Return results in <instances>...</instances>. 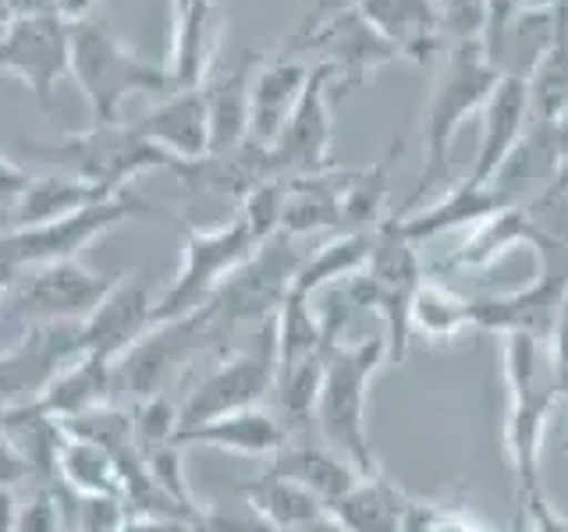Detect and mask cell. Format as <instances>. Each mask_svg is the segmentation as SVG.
I'll return each mask as SVG.
<instances>
[{"label": "cell", "mask_w": 568, "mask_h": 532, "mask_svg": "<svg viewBox=\"0 0 568 532\" xmlns=\"http://www.w3.org/2000/svg\"><path fill=\"white\" fill-rule=\"evenodd\" d=\"M501 372L508 390L505 408V454L519 490V511L544 493L540 483V443L544 426L561 401L555 362L544 337L505 334L501 337Z\"/></svg>", "instance_id": "1"}, {"label": "cell", "mask_w": 568, "mask_h": 532, "mask_svg": "<svg viewBox=\"0 0 568 532\" xmlns=\"http://www.w3.org/2000/svg\"><path fill=\"white\" fill-rule=\"evenodd\" d=\"M497 82H501V71L487 61L479 40H458L448 43V50H440L434 89L430 100H426V117H423V174L416 182L413 200H405L402 213L413 209L416 200H423L426 192H434L437 182L448 177L452 142L458 129L476 111H484V103L490 100Z\"/></svg>", "instance_id": "2"}, {"label": "cell", "mask_w": 568, "mask_h": 532, "mask_svg": "<svg viewBox=\"0 0 568 532\" xmlns=\"http://www.w3.org/2000/svg\"><path fill=\"white\" fill-rule=\"evenodd\" d=\"M387 362V334L363 337L355 345H334L327 351L324 383L316 395V426L331 451L352 461L363 475H377L381 466L373 458L366 433V395L377 369Z\"/></svg>", "instance_id": "3"}, {"label": "cell", "mask_w": 568, "mask_h": 532, "mask_svg": "<svg viewBox=\"0 0 568 532\" xmlns=\"http://www.w3.org/2000/svg\"><path fill=\"white\" fill-rule=\"evenodd\" d=\"M71 75L79 79L89 100L93 124H118L121 103L129 96L178 93L168 64L146 61L118 32H111L103 22H93V18L71 22Z\"/></svg>", "instance_id": "4"}, {"label": "cell", "mask_w": 568, "mask_h": 532, "mask_svg": "<svg viewBox=\"0 0 568 532\" xmlns=\"http://www.w3.org/2000/svg\"><path fill=\"white\" fill-rule=\"evenodd\" d=\"M284 53H316L313 61L331 68V100L348 96L352 89L377 79V71L398 64L402 53L373 29L359 4H334L327 11H313L302 29L288 40Z\"/></svg>", "instance_id": "5"}, {"label": "cell", "mask_w": 568, "mask_h": 532, "mask_svg": "<svg viewBox=\"0 0 568 532\" xmlns=\"http://www.w3.org/2000/svg\"><path fill=\"white\" fill-rule=\"evenodd\" d=\"M142 213H153L150 200H139L135 192H121L111 200L93 203L64 221L50 224H29V227H4L0 231V280L14 284L18 274L32 270V266H47L58 259H75L82 248Z\"/></svg>", "instance_id": "6"}, {"label": "cell", "mask_w": 568, "mask_h": 532, "mask_svg": "<svg viewBox=\"0 0 568 532\" xmlns=\"http://www.w3.org/2000/svg\"><path fill=\"white\" fill-rule=\"evenodd\" d=\"M277 377V330L274 316L263 319V337L256 351L224 355L203 372L182 377V401H178V430L200 426L242 408H256L263 398H271Z\"/></svg>", "instance_id": "7"}, {"label": "cell", "mask_w": 568, "mask_h": 532, "mask_svg": "<svg viewBox=\"0 0 568 532\" xmlns=\"http://www.w3.org/2000/svg\"><path fill=\"white\" fill-rule=\"evenodd\" d=\"M260 242L242 217H231L217 227H189L182 238V270L171 288L156 298V324L195 313L213 298V291L253 256Z\"/></svg>", "instance_id": "8"}, {"label": "cell", "mask_w": 568, "mask_h": 532, "mask_svg": "<svg viewBox=\"0 0 568 532\" xmlns=\"http://www.w3.org/2000/svg\"><path fill=\"white\" fill-rule=\"evenodd\" d=\"M302 259H306V248H298V238L288 231H277L274 238L260 242L256 253L206 301L221 330L271 319L281 309V301L288 298Z\"/></svg>", "instance_id": "9"}, {"label": "cell", "mask_w": 568, "mask_h": 532, "mask_svg": "<svg viewBox=\"0 0 568 532\" xmlns=\"http://www.w3.org/2000/svg\"><path fill=\"white\" fill-rule=\"evenodd\" d=\"M118 277H103L79 259H58L18 274L4 306L26 327L40 324H85L111 295Z\"/></svg>", "instance_id": "10"}, {"label": "cell", "mask_w": 568, "mask_h": 532, "mask_svg": "<svg viewBox=\"0 0 568 532\" xmlns=\"http://www.w3.org/2000/svg\"><path fill=\"white\" fill-rule=\"evenodd\" d=\"M53 153H61L68 160L71 174L85 177L106 192H129V185L139 174L171 167L178 171L185 160L171 156L168 150H160L156 142H150L135 124H89L85 132H71L68 142H61Z\"/></svg>", "instance_id": "11"}, {"label": "cell", "mask_w": 568, "mask_h": 532, "mask_svg": "<svg viewBox=\"0 0 568 532\" xmlns=\"http://www.w3.org/2000/svg\"><path fill=\"white\" fill-rule=\"evenodd\" d=\"M0 71L22 79L50 117L58 82L71 71V22L61 14L11 18L0 29Z\"/></svg>", "instance_id": "12"}, {"label": "cell", "mask_w": 568, "mask_h": 532, "mask_svg": "<svg viewBox=\"0 0 568 532\" xmlns=\"http://www.w3.org/2000/svg\"><path fill=\"white\" fill-rule=\"evenodd\" d=\"M331 68L313 61L310 82L302 89L292 117L284 121L274 146L266 150L271 177H306L331 171Z\"/></svg>", "instance_id": "13"}, {"label": "cell", "mask_w": 568, "mask_h": 532, "mask_svg": "<svg viewBox=\"0 0 568 532\" xmlns=\"http://www.w3.org/2000/svg\"><path fill=\"white\" fill-rule=\"evenodd\" d=\"M82 351L79 324H40L26 327L22 341L0 351V416L8 408L29 405L43 387Z\"/></svg>", "instance_id": "14"}, {"label": "cell", "mask_w": 568, "mask_h": 532, "mask_svg": "<svg viewBox=\"0 0 568 532\" xmlns=\"http://www.w3.org/2000/svg\"><path fill=\"white\" fill-rule=\"evenodd\" d=\"M156 327V295L142 277L121 274L97 313L79 324V355H97L103 362H118L142 337Z\"/></svg>", "instance_id": "15"}, {"label": "cell", "mask_w": 568, "mask_h": 532, "mask_svg": "<svg viewBox=\"0 0 568 532\" xmlns=\"http://www.w3.org/2000/svg\"><path fill=\"white\" fill-rule=\"evenodd\" d=\"M532 124L529 111V89L526 79H511L501 75V82L494 85L490 100L479 111V150H476V164L469 171L473 182L479 185H494L497 171L511 156V150L519 146V139Z\"/></svg>", "instance_id": "16"}, {"label": "cell", "mask_w": 568, "mask_h": 532, "mask_svg": "<svg viewBox=\"0 0 568 532\" xmlns=\"http://www.w3.org/2000/svg\"><path fill=\"white\" fill-rule=\"evenodd\" d=\"M288 430L281 426V419L271 408H242V412H227L217 419H206L200 426H189V430L174 433V448H217L227 454H242V458H274L284 451L288 443Z\"/></svg>", "instance_id": "17"}, {"label": "cell", "mask_w": 568, "mask_h": 532, "mask_svg": "<svg viewBox=\"0 0 568 532\" xmlns=\"http://www.w3.org/2000/svg\"><path fill=\"white\" fill-rule=\"evenodd\" d=\"M313 61H302L295 53H281L274 61H263L253 79L248 96V142L260 150H271L281 135L284 121L292 117L302 89L310 82Z\"/></svg>", "instance_id": "18"}, {"label": "cell", "mask_w": 568, "mask_h": 532, "mask_svg": "<svg viewBox=\"0 0 568 532\" xmlns=\"http://www.w3.org/2000/svg\"><path fill=\"white\" fill-rule=\"evenodd\" d=\"M224 35V8L221 0H192L189 8L174 11V43L168 71L174 89H195L210 79Z\"/></svg>", "instance_id": "19"}, {"label": "cell", "mask_w": 568, "mask_h": 532, "mask_svg": "<svg viewBox=\"0 0 568 532\" xmlns=\"http://www.w3.org/2000/svg\"><path fill=\"white\" fill-rule=\"evenodd\" d=\"M384 40L402 53V61L426 64L440 53L444 22L434 0H355Z\"/></svg>", "instance_id": "20"}, {"label": "cell", "mask_w": 568, "mask_h": 532, "mask_svg": "<svg viewBox=\"0 0 568 532\" xmlns=\"http://www.w3.org/2000/svg\"><path fill=\"white\" fill-rule=\"evenodd\" d=\"M505 206H511L505 192H497L494 185H479L473 177H462V182L444 192L437 203L423 206L416 213H402V217L395 213V221L402 227V235L419 245L437 235H448L455 227H476L479 221L494 217V213Z\"/></svg>", "instance_id": "21"}, {"label": "cell", "mask_w": 568, "mask_h": 532, "mask_svg": "<svg viewBox=\"0 0 568 532\" xmlns=\"http://www.w3.org/2000/svg\"><path fill=\"white\" fill-rule=\"evenodd\" d=\"M135 129L168 150L178 160H203L210 153V114H206V93L203 85L178 89L146 117L135 121Z\"/></svg>", "instance_id": "22"}, {"label": "cell", "mask_w": 568, "mask_h": 532, "mask_svg": "<svg viewBox=\"0 0 568 532\" xmlns=\"http://www.w3.org/2000/svg\"><path fill=\"white\" fill-rule=\"evenodd\" d=\"M544 231L537 227V221L529 217L526 206L511 203L505 209H497L494 217L479 221L469 238L462 242L452 256L440 259V270H458V274H479L494 266L497 259H505L508 253L523 245H544Z\"/></svg>", "instance_id": "23"}, {"label": "cell", "mask_w": 568, "mask_h": 532, "mask_svg": "<svg viewBox=\"0 0 568 532\" xmlns=\"http://www.w3.org/2000/svg\"><path fill=\"white\" fill-rule=\"evenodd\" d=\"M260 64H263L260 53H245L231 71L203 82L206 114H210V153L206 156L235 153L248 142V96H253V79Z\"/></svg>", "instance_id": "24"}, {"label": "cell", "mask_w": 568, "mask_h": 532, "mask_svg": "<svg viewBox=\"0 0 568 532\" xmlns=\"http://www.w3.org/2000/svg\"><path fill=\"white\" fill-rule=\"evenodd\" d=\"M114 395H118L114 362H103L97 355H75V359L43 387V395L36 401H40L58 422H68L75 416L93 412V408L118 405Z\"/></svg>", "instance_id": "25"}, {"label": "cell", "mask_w": 568, "mask_h": 532, "mask_svg": "<svg viewBox=\"0 0 568 532\" xmlns=\"http://www.w3.org/2000/svg\"><path fill=\"white\" fill-rule=\"evenodd\" d=\"M271 472L292 479V483H298L302 490H310L324 508L331 501H337L342 493H348L363 479V472L355 469L352 461L331 451L327 443H310V440L284 443V451H277L271 458Z\"/></svg>", "instance_id": "26"}, {"label": "cell", "mask_w": 568, "mask_h": 532, "mask_svg": "<svg viewBox=\"0 0 568 532\" xmlns=\"http://www.w3.org/2000/svg\"><path fill=\"white\" fill-rule=\"evenodd\" d=\"M345 532H405L408 497L384 472L363 475L348 493L324 508Z\"/></svg>", "instance_id": "27"}, {"label": "cell", "mask_w": 568, "mask_h": 532, "mask_svg": "<svg viewBox=\"0 0 568 532\" xmlns=\"http://www.w3.org/2000/svg\"><path fill=\"white\" fill-rule=\"evenodd\" d=\"M114 192H106L93 182H85L79 174H47L32 177L26 192L18 195L14 209L8 213V227H29V224H50L64 221L71 213H79L93 203L111 200ZM121 195V192H118Z\"/></svg>", "instance_id": "28"}, {"label": "cell", "mask_w": 568, "mask_h": 532, "mask_svg": "<svg viewBox=\"0 0 568 532\" xmlns=\"http://www.w3.org/2000/svg\"><path fill=\"white\" fill-rule=\"evenodd\" d=\"M369 248H373L369 231H342V235H334L331 242L320 245L316 253H306V259H302L298 274L292 280V291L316 298L324 288L359 277L369 263Z\"/></svg>", "instance_id": "29"}, {"label": "cell", "mask_w": 568, "mask_h": 532, "mask_svg": "<svg viewBox=\"0 0 568 532\" xmlns=\"http://www.w3.org/2000/svg\"><path fill=\"white\" fill-rule=\"evenodd\" d=\"M473 324V298L452 291L444 280L423 277V284L408 306V334H419L426 345H452Z\"/></svg>", "instance_id": "30"}, {"label": "cell", "mask_w": 568, "mask_h": 532, "mask_svg": "<svg viewBox=\"0 0 568 532\" xmlns=\"http://www.w3.org/2000/svg\"><path fill=\"white\" fill-rule=\"evenodd\" d=\"M558 164H561V150H558L555 124L532 121L526 135L519 139V146L511 150V156L501 164V171H497L494 188L505 195H508V188H540V185L550 188L555 185Z\"/></svg>", "instance_id": "31"}, {"label": "cell", "mask_w": 568, "mask_h": 532, "mask_svg": "<svg viewBox=\"0 0 568 532\" xmlns=\"http://www.w3.org/2000/svg\"><path fill=\"white\" fill-rule=\"evenodd\" d=\"M58 483L82 497H121V469L114 454L93 440L64 433L58 448Z\"/></svg>", "instance_id": "32"}, {"label": "cell", "mask_w": 568, "mask_h": 532, "mask_svg": "<svg viewBox=\"0 0 568 532\" xmlns=\"http://www.w3.org/2000/svg\"><path fill=\"white\" fill-rule=\"evenodd\" d=\"M327 351L306 355V359H292V362H277L271 395H274V416L281 419L284 430H288V437L302 433L313 422L316 395H320V383H324Z\"/></svg>", "instance_id": "33"}, {"label": "cell", "mask_w": 568, "mask_h": 532, "mask_svg": "<svg viewBox=\"0 0 568 532\" xmlns=\"http://www.w3.org/2000/svg\"><path fill=\"white\" fill-rule=\"evenodd\" d=\"M239 497L248 508H256L266 522H274L281 532H292L306 522H316L320 514H327L324 504H320L310 490H302L298 483H292V479H284L271 469H266L260 479L242 483Z\"/></svg>", "instance_id": "34"}, {"label": "cell", "mask_w": 568, "mask_h": 532, "mask_svg": "<svg viewBox=\"0 0 568 532\" xmlns=\"http://www.w3.org/2000/svg\"><path fill=\"white\" fill-rule=\"evenodd\" d=\"M532 121H555L568 106V11L561 4L558 32L526 79Z\"/></svg>", "instance_id": "35"}, {"label": "cell", "mask_w": 568, "mask_h": 532, "mask_svg": "<svg viewBox=\"0 0 568 532\" xmlns=\"http://www.w3.org/2000/svg\"><path fill=\"white\" fill-rule=\"evenodd\" d=\"M398 153H402V139L390 146L384 160H377V164L355 167L352 185L342 203V231H373L381 221H387L384 206H387V188H390V164H395Z\"/></svg>", "instance_id": "36"}, {"label": "cell", "mask_w": 568, "mask_h": 532, "mask_svg": "<svg viewBox=\"0 0 568 532\" xmlns=\"http://www.w3.org/2000/svg\"><path fill=\"white\" fill-rule=\"evenodd\" d=\"M405 532H497L466 504L448 501H413L408 497L405 511Z\"/></svg>", "instance_id": "37"}, {"label": "cell", "mask_w": 568, "mask_h": 532, "mask_svg": "<svg viewBox=\"0 0 568 532\" xmlns=\"http://www.w3.org/2000/svg\"><path fill=\"white\" fill-rule=\"evenodd\" d=\"M284 203H288V185H284V177H266V182H260L256 188H248L242 195L239 217L248 224L256 242H266L281 231Z\"/></svg>", "instance_id": "38"}, {"label": "cell", "mask_w": 568, "mask_h": 532, "mask_svg": "<svg viewBox=\"0 0 568 532\" xmlns=\"http://www.w3.org/2000/svg\"><path fill=\"white\" fill-rule=\"evenodd\" d=\"M200 525L206 532H281L274 522H266L256 508H248L242 497L206 504L200 511Z\"/></svg>", "instance_id": "39"}, {"label": "cell", "mask_w": 568, "mask_h": 532, "mask_svg": "<svg viewBox=\"0 0 568 532\" xmlns=\"http://www.w3.org/2000/svg\"><path fill=\"white\" fill-rule=\"evenodd\" d=\"M440 8V22H444V40L458 43V40H479L487 25V0H434Z\"/></svg>", "instance_id": "40"}, {"label": "cell", "mask_w": 568, "mask_h": 532, "mask_svg": "<svg viewBox=\"0 0 568 532\" xmlns=\"http://www.w3.org/2000/svg\"><path fill=\"white\" fill-rule=\"evenodd\" d=\"M14 532H61V508L53 487H36L26 504H18Z\"/></svg>", "instance_id": "41"}, {"label": "cell", "mask_w": 568, "mask_h": 532, "mask_svg": "<svg viewBox=\"0 0 568 532\" xmlns=\"http://www.w3.org/2000/svg\"><path fill=\"white\" fill-rule=\"evenodd\" d=\"M532 525V532H568V519L565 514L547 501V493H540L537 501H529L523 511H519V519H515V529L511 532H523V525Z\"/></svg>", "instance_id": "42"}, {"label": "cell", "mask_w": 568, "mask_h": 532, "mask_svg": "<svg viewBox=\"0 0 568 532\" xmlns=\"http://www.w3.org/2000/svg\"><path fill=\"white\" fill-rule=\"evenodd\" d=\"M547 351H550V362H555V377H558V387H561V398H568V295H565L561 309H558L555 327H550Z\"/></svg>", "instance_id": "43"}, {"label": "cell", "mask_w": 568, "mask_h": 532, "mask_svg": "<svg viewBox=\"0 0 568 532\" xmlns=\"http://www.w3.org/2000/svg\"><path fill=\"white\" fill-rule=\"evenodd\" d=\"M32 182V177L14 164V160L0 156V213H11L18 195L26 192V185Z\"/></svg>", "instance_id": "44"}, {"label": "cell", "mask_w": 568, "mask_h": 532, "mask_svg": "<svg viewBox=\"0 0 568 532\" xmlns=\"http://www.w3.org/2000/svg\"><path fill=\"white\" fill-rule=\"evenodd\" d=\"M22 479H32V472L22 461V454L11 448V440L4 437V430H0V487L14 490L18 483H22Z\"/></svg>", "instance_id": "45"}, {"label": "cell", "mask_w": 568, "mask_h": 532, "mask_svg": "<svg viewBox=\"0 0 568 532\" xmlns=\"http://www.w3.org/2000/svg\"><path fill=\"white\" fill-rule=\"evenodd\" d=\"M11 18H36V14H61L58 0H4Z\"/></svg>", "instance_id": "46"}, {"label": "cell", "mask_w": 568, "mask_h": 532, "mask_svg": "<svg viewBox=\"0 0 568 532\" xmlns=\"http://www.w3.org/2000/svg\"><path fill=\"white\" fill-rule=\"evenodd\" d=\"M18 522V497L11 487H0V532H14Z\"/></svg>", "instance_id": "47"}, {"label": "cell", "mask_w": 568, "mask_h": 532, "mask_svg": "<svg viewBox=\"0 0 568 532\" xmlns=\"http://www.w3.org/2000/svg\"><path fill=\"white\" fill-rule=\"evenodd\" d=\"M93 4H97V0H58L61 18H68V22H82Z\"/></svg>", "instance_id": "48"}, {"label": "cell", "mask_w": 568, "mask_h": 532, "mask_svg": "<svg viewBox=\"0 0 568 532\" xmlns=\"http://www.w3.org/2000/svg\"><path fill=\"white\" fill-rule=\"evenodd\" d=\"M550 192H555L558 200L568 206V156H561V164H558V174H555V185H550Z\"/></svg>", "instance_id": "49"}, {"label": "cell", "mask_w": 568, "mask_h": 532, "mask_svg": "<svg viewBox=\"0 0 568 532\" xmlns=\"http://www.w3.org/2000/svg\"><path fill=\"white\" fill-rule=\"evenodd\" d=\"M292 532H345L342 525H337L331 514H320L316 522H306V525H298V529H292Z\"/></svg>", "instance_id": "50"}, {"label": "cell", "mask_w": 568, "mask_h": 532, "mask_svg": "<svg viewBox=\"0 0 568 532\" xmlns=\"http://www.w3.org/2000/svg\"><path fill=\"white\" fill-rule=\"evenodd\" d=\"M550 124H555V135H558V150H561V156H568V106H565V111H561L555 121H550Z\"/></svg>", "instance_id": "51"}, {"label": "cell", "mask_w": 568, "mask_h": 532, "mask_svg": "<svg viewBox=\"0 0 568 532\" xmlns=\"http://www.w3.org/2000/svg\"><path fill=\"white\" fill-rule=\"evenodd\" d=\"M565 0H523V8H561Z\"/></svg>", "instance_id": "52"}, {"label": "cell", "mask_w": 568, "mask_h": 532, "mask_svg": "<svg viewBox=\"0 0 568 532\" xmlns=\"http://www.w3.org/2000/svg\"><path fill=\"white\" fill-rule=\"evenodd\" d=\"M178 532H206V529L200 525V519H195V522H182V525H178Z\"/></svg>", "instance_id": "53"}, {"label": "cell", "mask_w": 568, "mask_h": 532, "mask_svg": "<svg viewBox=\"0 0 568 532\" xmlns=\"http://www.w3.org/2000/svg\"><path fill=\"white\" fill-rule=\"evenodd\" d=\"M334 4H342V0H320L316 11H327V8H334Z\"/></svg>", "instance_id": "54"}, {"label": "cell", "mask_w": 568, "mask_h": 532, "mask_svg": "<svg viewBox=\"0 0 568 532\" xmlns=\"http://www.w3.org/2000/svg\"><path fill=\"white\" fill-rule=\"evenodd\" d=\"M192 0H174V11H182V8H189Z\"/></svg>", "instance_id": "55"}, {"label": "cell", "mask_w": 568, "mask_h": 532, "mask_svg": "<svg viewBox=\"0 0 568 532\" xmlns=\"http://www.w3.org/2000/svg\"><path fill=\"white\" fill-rule=\"evenodd\" d=\"M561 454H565V461H568V433H565V440H561Z\"/></svg>", "instance_id": "56"}, {"label": "cell", "mask_w": 568, "mask_h": 532, "mask_svg": "<svg viewBox=\"0 0 568 532\" xmlns=\"http://www.w3.org/2000/svg\"><path fill=\"white\" fill-rule=\"evenodd\" d=\"M565 11H568V0H565Z\"/></svg>", "instance_id": "57"}]
</instances>
